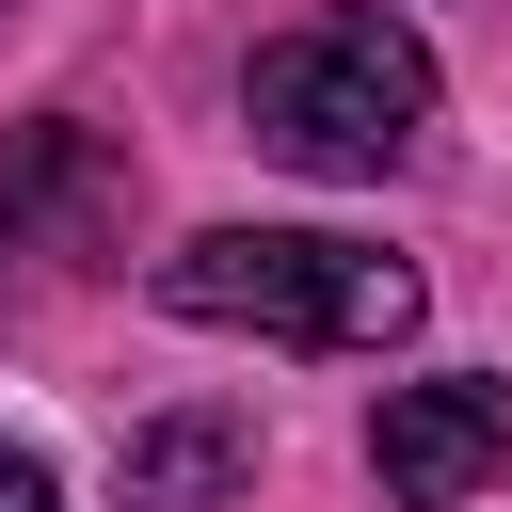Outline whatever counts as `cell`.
Returning a JSON list of instances; mask_svg holds the SVG:
<instances>
[{
  "label": "cell",
  "instance_id": "cell-1",
  "mask_svg": "<svg viewBox=\"0 0 512 512\" xmlns=\"http://www.w3.org/2000/svg\"><path fill=\"white\" fill-rule=\"evenodd\" d=\"M160 304L224 320V336H288V352H400L432 288L384 240H336V224H208V240L160 256Z\"/></svg>",
  "mask_w": 512,
  "mask_h": 512
},
{
  "label": "cell",
  "instance_id": "cell-2",
  "mask_svg": "<svg viewBox=\"0 0 512 512\" xmlns=\"http://www.w3.org/2000/svg\"><path fill=\"white\" fill-rule=\"evenodd\" d=\"M240 112H256V144L304 160V176H384V160H416V128H432V48H416V16L336 0V16H304V32H272V48L240 64Z\"/></svg>",
  "mask_w": 512,
  "mask_h": 512
},
{
  "label": "cell",
  "instance_id": "cell-3",
  "mask_svg": "<svg viewBox=\"0 0 512 512\" xmlns=\"http://www.w3.org/2000/svg\"><path fill=\"white\" fill-rule=\"evenodd\" d=\"M368 480H384L400 512H464L480 480H512V384H496V368L384 384V416H368Z\"/></svg>",
  "mask_w": 512,
  "mask_h": 512
},
{
  "label": "cell",
  "instance_id": "cell-4",
  "mask_svg": "<svg viewBox=\"0 0 512 512\" xmlns=\"http://www.w3.org/2000/svg\"><path fill=\"white\" fill-rule=\"evenodd\" d=\"M112 208H128V176H112V144L80 112H32L0 144V256H96Z\"/></svg>",
  "mask_w": 512,
  "mask_h": 512
},
{
  "label": "cell",
  "instance_id": "cell-5",
  "mask_svg": "<svg viewBox=\"0 0 512 512\" xmlns=\"http://www.w3.org/2000/svg\"><path fill=\"white\" fill-rule=\"evenodd\" d=\"M240 480H256L240 416H144L112 448V512H240Z\"/></svg>",
  "mask_w": 512,
  "mask_h": 512
},
{
  "label": "cell",
  "instance_id": "cell-6",
  "mask_svg": "<svg viewBox=\"0 0 512 512\" xmlns=\"http://www.w3.org/2000/svg\"><path fill=\"white\" fill-rule=\"evenodd\" d=\"M0 512H64V480H48V448H32V432H0Z\"/></svg>",
  "mask_w": 512,
  "mask_h": 512
},
{
  "label": "cell",
  "instance_id": "cell-7",
  "mask_svg": "<svg viewBox=\"0 0 512 512\" xmlns=\"http://www.w3.org/2000/svg\"><path fill=\"white\" fill-rule=\"evenodd\" d=\"M0 16H16V0H0Z\"/></svg>",
  "mask_w": 512,
  "mask_h": 512
}]
</instances>
